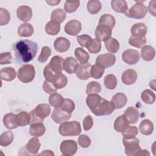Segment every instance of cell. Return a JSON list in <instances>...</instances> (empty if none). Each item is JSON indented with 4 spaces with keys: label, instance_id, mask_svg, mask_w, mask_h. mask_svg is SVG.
<instances>
[{
    "label": "cell",
    "instance_id": "cell-1",
    "mask_svg": "<svg viewBox=\"0 0 156 156\" xmlns=\"http://www.w3.org/2000/svg\"><path fill=\"white\" fill-rule=\"evenodd\" d=\"M38 45L36 42L22 40L13 45L16 61L19 63H27L30 62L36 55Z\"/></svg>",
    "mask_w": 156,
    "mask_h": 156
},
{
    "label": "cell",
    "instance_id": "cell-2",
    "mask_svg": "<svg viewBox=\"0 0 156 156\" xmlns=\"http://www.w3.org/2000/svg\"><path fill=\"white\" fill-rule=\"evenodd\" d=\"M86 104L90 110L96 116L109 115L115 109L114 105L98 94L88 95Z\"/></svg>",
    "mask_w": 156,
    "mask_h": 156
},
{
    "label": "cell",
    "instance_id": "cell-3",
    "mask_svg": "<svg viewBox=\"0 0 156 156\" xmlns=\"http://www.w3.org/2000/svg\"><path fill=\"white\" fill-rule=\"evenodd\" d=\"M58 132L64 136H77L82 132L80 123L77 121L63 122L59 126Z\"/></svg>",
    "mask_w": 156,
    "mask_h": 156
},
{
    "label": "cell",
    "instance_id": "cell-4",
    "mask_svg": "<svg viewBox=\"0 0 156 156\" xmlns=\"http://www.w3.org/2000/svg\"><path fill=\"white\" fill-rule=\"evenodd\" d=\"M122 143L125 147V154L128 156H137L141 149L139 145L140 140L135 136H123Z\"/></svg>",
    "mask_w": 156,
    "mask_h": 156
},
{
    "label": "cell",
    "instance_id": "cell-5",
    "mask_svg": "<svg viewBox=\"0 0 156 156\" xmlns=\"http://www.w3.org/2000/svg\"><path fill=\"white\" fill-rule=\"evenodd\" d=\"M18 79L23 83H27L32 82L35 76V69L33 65L26 64L23 65L18 71Z\"/></svg>",
    "mask_w": 156,
    "mask_h": 156
},
{
    "label": "cell",
    "instance_id": "cell-6",
    "mask_svg": "<svg viewBox=\"0 0 156 156\" xmlns=\"http://www.w3.org/2000/svg\"><path fill=\"white\" fill-rule=\"evenodd\" d=\"M147 13V8L141 1H136V3L127 10L125 15L129 18L134 19H141L144 18Z\"/></svg>",
    "mask_w": 156,
    "mask_h": 156
},
{
    "label": "cell",
    "instance_id": "cell-7",
    "mask_svg": "<svg viewBox=\"0 0 156 156\" xmlns=\"http://www.w3.org/2000/svg\"><path fill=\"white\" fill-rule=\"evenodd\" d=\"M115 62V55L110 53L100 54L96 58V64L104 69L112 66Z\"/></svg>",
    "mask_w": 156,
    "mask_h": 156
},
{
    "label": "cell",
    "instance_id": "cell-8",
    "mask_svg": "<svg viewBox=\"0 0 156 156\" xmlns=\"http://www.w3.org/2000/svg\"><path fill=\"white\" fill-rule=\"evenodd\" d=\"M60 150L63 155H73L77 152V143L75 141L71 140H64L60 144Z\"/></svg>",
    "mask_w": 156,
    "mask_h": 156
},
{
    "label": "cell",
    "instance_id": "cell-9",
    "mask_svg": "<svg viewBox=\"0 0 156 156\" xmlns=\"http://www.w3.org/2000/svg\"><path fill=\"white\" fill-rule=\"evenodd\" d=\"M140 55L138 51L132 49L125 50L122 54V60L129 65H135L140 60Z\"/></svg>",
    "mask_w": 156,
    "mask_h": 156
},
{
    "label": "cell",
    "instance_id": "cell-10",
    "mask_svg": "<svg viewBox=\"0 0 156 156\" xmlns=\"http://www.w3.org/2000/svg\"><path fill=\"white\" fill-rule=\"evenodd\" d=\"M112 29L107 26L98 25L95 30L96 38L100 41H105L111 38Z\"/></svg>",
    "mask_w": 156,
    "mask_h": 156
},
{
    "label": "cell",
    "instance_id": "cell-11",
    "mask_svg": "<svg viewBox=\"0 0 156 156\" xmlns=\"http://www.w3.org/2000/svg\"><path fill=\"white\" fill-rule=\"evenodd\" d=\"M71 116V113L64 111L60 107L55 108L51 115V118L57 124L62 123L63 122L69 119Z\"/></svg>",
    "mask_w": 156,
    "mask_h": 156
},
{
    "label": "cell",
    "instance_id": "cell-12",
    "mask_svg": "<svg viewBox=\"0 0 156 156\" xmlns=\"http://www.w3.org/2000/svg\"><path fill=\"white\" fill-rule=\"evenodd\" d=\"M82 25L80 21L76 20L69 21L65 26V32L71 36L77 35L81 30Z\"/></svg>",
    "mask_w": 156,
    "mask_h": 156
},
{
    "label": "cell",
    "instance_id": "cell-13",
    "mask_svg": "<svg viewBox=\"0 0 156 156\" xmlns=\"http://www.w3.org/2000/svg\"><path fill=\"white\" fill-rule=\"evenodd\" d=\"M91 65L89 63H80L76 71V76L81 80H87L91 76L90 70Z\"/></svg>",
    "mask_w": 156,
    "mask_h": 156
},
{
    "label": "cell",
    "instance_id": "cell-14",
    "mask_svg": "<svg viewBox=\"0 0 156 156\" xmlns=\"http://www.w3.org/2000/svg\"><path fill=\"white\" fill-rule=\"evenodd\" d=\"M16 15L21 21L27 22L32 16V10L27 5H21L17 9Z\"/></svg>",
    "mask_w": 156,
    "mask_h": 156
},
{
    "label": "cell",
    "instance_id": "cell-15",
    "mask_svg": "<svg viewBox=\"0 0 156 156\" xmlns=\"http://www.w3.org/2000/svg\"><path fill=\"white\" fill-rule=\"evenodd\" d=\"M54 47L56 51L58 52H64L69 49L70 47V41L65 37H58L54 42Z\"/></svg>",
    "mask_w": 156,
    "mask_h": 156
},
{
    "label": "cell",
    "instance_id": "cell-16",
    "mask_svg": "<svg viewBox=\"0 0 156 156\" xmlns=\"http://www.w3.org/2000/svg\"><path fill=\"white\" fill-rule=\"evenodd\" d=\"M77 60L73 57H66L63 63V69L68 74H73L76 73L78 67Z\"/></svg>",
    "mask_w": 156,
    "mask_h": 156
},
{
    "label": "cell",
    "instance_id": "cell-17",
    "mask_svg": "<svg viewBox=\"0 0 156 156\" xmlns=\"http://www.w3.org/2000/svg\"><path fill=\"white\" fill-rule=\"evenodd\" d=\"M124 115L128 121L129 124H133L136 123L140 116L139 111L133 107H129L124 112Z\"/></svg>",
    "mask_w": 156,
    "mask_h": 156
},
{
    "label": "cell",
    "instance_id": "cell-18",
    "mask_svg": "<svg viewBox=\"0 0 156 156\" xmlns=\"http://www.w3.org/2000/svg\"><path fill=\"white\" fill-rule=\"evenodd\" d=\"M137 73L132 69H128L126 70L122 74L121 80L125 85H132L137 80Z\"/></svg>",
    "mask_w": 156,
    "mask_h": 156
},
{
    "label": "cell",
    "instance_id": "cell-19",
    "mask_svg": "<svg viewBox=\"0 0 156 156\" xmlns=\"http://www.w3.org/2000/svg\"><path fill=\"white\" fill-rule=\"evenodd\" d=\"M147 28L143 23H138L133 24L130 29L132 36L135 37H145Z\"/></svg>",
    "mask_w": 156,
    "mask_h": 156
},
{
    "label": "cell",
    "instance_id": "cell-20",
    "mask_svg": "<svg viewBox=\"0 0 156 156\" xmlns=\"http://www.w3.org/2000/svg\"><path fill=\"white\" fill-rule=\"evenodd\" d=\"M63 58L59 55H55L50 60L49 65L51 69L56 73H62L63 71Z\"/></svg>",
    "mask_w": 156,
    "mask_h": 156
},
{
    "label": "cell",
    "instance_id": "cell-21",
    "mask_svg": "<svg viewBox=\"0 0 156 156\" xmlns=\"http://www.w3.org/2000/svg\"><path fill=\"white\" fill-rule=\"evenodd\" d=\"M127 96L122 93H117L113 96L111 100V102L114 105L115 109H119L124 107L127 104Z\"/></svg>",
    "mask_w": 156,
    "mask_h": 156
},
{
    "label": "cell",
    "instance_id": "cell-22",
    "mask_svg": "<svg viewBox=\"0 0 156 156\" xmlns=\"http://www.w3.org/2000/svg\"><path fill=\"white\" fill-rule=\"evenodd\" d=\"M41 146V143L37 137L34 136L29 140L26 145V150L31 154L35 155L38 153Z\"/></svg>",
    "mask_w": 156,
    "mask_h": 156
},
{
    "label": "cell",
    "instance_id": "cell-23",
    "mask_svg": "<svg viewBox=\"0 0 156 156\" xmlns=\"http://www.w3.org/2000/svg\"><path fill=\"white\" fill-rule=\"evenodd\" d=\"M36 115L41 119L44 120L51 113V107L48 104H38L34 109Z\"/></svg>",
    "mask_w": 156,
    "mask_h": 156
},
{
    "label": "cell",
    "instance_id": "cell-24",
    "mask_svg": "<svg viewBox=\"0 0 156 156\" xmlns=\"http://www.w3.org/2000/svg\"><path fill=\"white\" fill-rule=\"evenodd\" d=\"M1 78L5 81H12L16 77V71L12 67L2 68L0 71Z\"/></svg>",
    "mask_w": 156,
    "mask_h": 156
},
{
    "label": "cell",
    "instance_id": "cell-25",
    "mask_svg": "<svg viewBox=\"0 0 156 156\" xmlns=\"http://www.w3.org/2000/svg\"><path fill=\"white\" fill-rule=\"evenodd\" d=\"M3 124L5 127L9 129H14L18 127L16 120V115L10 113L4 116Z\"/></svg>",
    "mask_w": 156,
    "mask_h": 156
},
{
    "label": "cell",
    "instance_id": "cell-26",
    "mask_svg": "<svg viewBox=\"0 0 156 156\" xmlns=\"http://www.w3.org/2000/svg\"><path fill=\"white\" fill-rule=\"evenodd\" d=\"M129 122L125 118L124 115H120L117 117L114 121V129L118 132L122 133L129 126Z\"/></svg>",
    "mask_w": 156,
    "mask_h": 156
},
{
    "label": "cell",
    "instance_id": "cell-27",
    "mask_svg": "<svg viewBox=\"0 0 156 156\" xmlns=\"http://www.w3.org/2000/svg\"><path fill=\"white\" fill-rule=\"evenodd\" d=\"M139 130L143 135H149L153 132L154 124L149 119H144L139 125Z\"/></svg>",
    "mask_w": 156,
    "mask_h": 156
},
{
    "label": "cell",
    "instance_id": "cell-28",
    "mask_svg": "<svg viewBox=\"0 0 156 156\" xmlns=\"http://www.w3.org/2000/svg\"><path fill=\"white\" fill-rule=\"evenodd\" d=\"M141 55L144 60L147 62L151 61L154 58L155 55V49L151 46H144L141 49Z\"/></svg>",
    "mask_w": 156,
    "mask_h": 156
},
{
    "label": "cell",
    "instance_id": "cell-29",
    "mask_svg": "<svg viewBox=\"0 0 156 156\" xmlns=\"http://www.w3.org/2000/svg\"><path fill=\"white\" fill-rule=\"evenodd\" d=\"M34 27L29 23L21 24L18 29V34L22 37H29L34 34Z\"/></svg>",
    "mask_w": 156,
    "mask_h": 156
},
{
    "label": "cell",
    "instance_id": "cell-30",
    "mask_svg": "<svg viewBox=\"0 0 156 156\" xmlns=\"http://www.w3.org/2000/svg\"><path fill=\"white\" fill-rule=\"evenodd\" d=\"M46 128L43 122H37L30 125L29 132L32 136L38 137L45 133Z\"/></svg>",
    "mask_w": 156,
    "mask_h": 156
},
{
    "label": "cell",
    "instance_id": "cell-31",
    "mask_svg": "<svg viewBox=\"0 0 156 156\" xmlns=\"http://www.w3.org/2000/svg\"><path fill=\"white\" fill-rule=\"evenodd\" d=\"M111 7L117 13H125L128 10L127 2L124 0H113L111 1Z\"/></svg>",
    "mask_w": 156,
    "mask_h": 156
},
{
    "label": "cell",
    "instance_id": "cell-32",
    "mask_svg": "<svg viewBox=\"0 0 156 156\" xmlns=\"http://www.w3.org/2000/svg\"><path fill=\"white\" fill-rule=\"evenodd\" d=\"M60 30V24L53 21H49L45 26L46 32L50 35H56Z\"/></svg>",
    "mask_w": 156,
    "mask_h": 156
},
{
    "label": "cell",
    "instance_id": "cell-33",
    "mask_svg": "<svg viewBox=\"0 0 156 156\" xmlns=\"http://www.w3.org/2000/svg\"><path fill=\"white\" fill-rule=\"evenodd\" d=\"M115 23L116 21L114 16L110 14H104L100 17L98 24L107 26L112 29L114 27Z\"/></svg>",
    "mask_w": 156,
    "mask_h": 156
},
{
    "label": "cell",
    "instance_id": "cell-34",
    "mask_svg": "<svg viewBox=\"0 0 156 156\" xmlns=\"http://www.w3.org/2000/svg\"><path fill=\"white\" fill-rule=\"evenodd\" d=\"M48 101L49 104L56 108L61 107L64 101V99L61 94L55 93L50 95Z\"/></svg>",
    "mask_w": 156,
    "mask_h": 156
},
{
    "label": "cell",
    "instance_id": "cell-35",
    "mask_svg": "<svg viewBox=\"0 0 156 156\" xmlns=\"http://www.w3.org/2000/svg\"><path fill=\"white\" fill-rule=\"evenodd\" d=\"M66 18V13L62 9H56L54 10L51 15V21L59 24L63 23Z\"/></svg>",
    "mask_w": 156,
    "mask_h": 156
},
{
    "label": "cell",
    "instance_id": "cell-36",
    "mask_svg": "<svg viewBox=\"0 0 156 156\" xmlns=\"http://www.w3.org/2000/svg\"><path fill=\"white\" fill-rule=\"evenodd\" d=\"M101 2L98 0H90L88 1L87 9L90 14L94 15L98 13L101 9Z\"/></svg>",
    "mask_w": 156,
    "mask_h": 156
},
{
    "label": "cell",
    "instance_id": "cell-37",
    "mask_svg": "<svg viewBox=\"0 0 156 156\" xmlns=\"http://www.w3.org/2000/svg\"><path fill=\"white\" fill-rule=\"evenodd\" d=\"M105 46L108 51L112 53H116L119 49V43L115 38L111 37L105 41Z\"/></svg>",
    "mask_w": 156,
    "mask_h": 156
},
{
    "label": "cell",
    "instance_id": "cell-38",
    "mask_svg": "<svg viewBox=\"0 0 156 156\" xmlns=\"http://www.w3.org/2000/svg\"><path fill=\"white\" fill-rule=\"evenodd\" d=\"M14 136L11 131H5L0 136V145L2 147L9 146L13 141Z\"/></svg>",
    "mask_w": 156,
    "mask_h": 156
},
{
    "label": "cell",
    "instance_id": "cell-39",
    "mask_svg": "<svg viewBox=\"0 0 156 156\" xmlns=\"http://www.w3.org/2000/svg\"><path fill=\"white\" fill-rule=\"evenodd\" d=\"M74 55L76 59L80 63H87L89 60V54L82 48H77L74 51Z\"/></svg>",
    "mask_w": 156,
    "mask_h": 156
},
{
    "label": "cell",
    "instance_id": "cell-40",
    "mask_svg": "<svg viewBox=\"0 0 156 156\" xmlns=\"http://www.w3.org/2000/svg\"><path fill=\"white\" fill-rule=\"evenodd\" d=\"M52 83L55 87V88L62 89L66 87L68 83L67 77L65 74L60 73L56 76Z\"/></svg>",
    "mask_w": 156,
    "mask_h": 156
},
{
    "label": "cell",
    "instance_id": "cell-41",
    "mask_svg": "<svg viewBox=\"0 0 156 156\" xmlns=\"http://www.w3.org/2000/svg\"><path fill=\"white\" fill-rule=\"evenodd\" d=\"M16 120L18 126H25L29 124V113L22 111L16 115Z\"/></svg>",
    "mask_w": 156,
    "mask_h": 156
},
{
    "label": "cell",
    "instance_id": "cell-42",
    "mask_svg": "<svg viewBox=\"0 0 156 156\" xmlns=\"http://www.w3.org/2000/svg\"><path fill=\"white\" fill-rule=\"evenodd\" d=\"M141 98L142 101L147 104H152L155 101V93L149 89H146L141 93Z\"/></svg>",
    "mask_w": 156,
    "mask_h": 156
},
{
    "label": "cell",
    "instance_id": "cell-43",
    "mask_svg": "<svg viewBox=\"0 0 156 156\" xmlns=\"http://www.w3.org/2000/svg\"><path fill=\"white\" fill-rule=\"evenodd\" d=\"M101 91V86L100 83L96 81H91L87 85L86 94L87 95L93 94H98Z\"/></svg>",
    "mask_w": 156,
    "mask_h": 156
},
{
    "label": "cell",
    "instance_id": "cell-44",
    "mask_svg": "<svg viewBox=\"0 0 156 156\" xmlns=\"http://www.w3.org/2000/svg\"><path fill=\"white\" fill-rule=\"evenodd\" d=\"M86 48L90 53H98L101 49V43L96 38H92L87 46Z\"/></svg>",
    "mask_w": 156,
    "mask_h": 156
},
{
    "label": "cell",
    "instance_id": "cell-45",
    "mask_svg": "<svg viewBox=\"0 0 156 156\" xmlns=\"http://www.w3.org/2000/svg\"><path fill=\"white\" fill-rule=\"evenodd\" d=\"M105 87L108 90H114L117 85V79L114 74H110L105 76L104 80Z\"/></svg>",
    "mask_w": 156,
    "mask_h": 156
},
{
    "label": "cell",
    "instance_id": "cell-46",
    "mask_svg": "<svg viewBox=\"0 0 156 156\" xmlns=\"http://www.w3.org/2000/svg\"><path fill=\"white\" fill-rule=\"evenodd\" d=\"M128 43L132 46L141 48L146 43V37H135L131 36L129 39Z\"/></svg>",
    "mask_w": 156,
    "mask_h": 156
},
{
    "label": "cell",
    "instance_id": "cell-47",
    "mask_svg": "<svg viewBox=\"0 0 156 156\" xmlns=\"http://www.w3.org/2000/svg\"><path fill=\"white\" fill-rule=\"evenodd\" d=\"M80 1H66L64 5V10L66 13H73L76 12L77 8L79 7Z\"/></svg>",
    "mask_w": 156,
    "mask_h": 156
},
{
    "label": "cell",
    "instance_id": "cell-48",
    "mask_svg": "<svg viewBox=\"0 0 156 156\" xmlns=\"http://www.w3.org/2000/svg\"><path fill=\"white\" fill-rule=\"evenodd\" d=\"M60 74V73H58ZM58 73H56L55 72H54L50 68L49 64H48L44 68L43 70V76L45 78V79L50 82H52L54 81V80L55 79V78L56 77V76L58 74Z\"/></svg>",
    "mask_w": 156,
    "mask_h": 156
},
{
    "label": "cell",
    "instance_id": "cell-49",
    "mask_svg": "<svg viewBox=\"0 0 156 156\" xmlns=\"http://www.w3.org/2000/svg\"><path fill=\"white\" fill-rule=\"evenodd\" d=\"M104 73V68H102L96 64L93 65L91 67L90 74L91 76L96 79H100Z\"/></svg>",
    "mask_w": 156,
    "mask_h": 156
},
{
    "label": "cell",
    "instance_id": "cell-50",
    "mask_svg": "<svg viewBox=\"0 0 156 156\" xmlns=\"http://www.w3.org/2000/svg\"><path fill=\"white\" fill-rule=\"evenodd\" d=\"M10 20V15L9 11L2 7L0 8V25L4 26L9 23Z\"/></svg>",
    "mask_w": 156,
    "mask_h": 156
},
{
    "label": "cell",
    "instance_id": "cell-51",
    "mask_svg": "<svg viewBox=\"0 0 156 156\" xmlns=\"http://www.w3.org/2000/svg\"><path fill=\"white\" fill-rule=\"evenodd\" d=\"M51 54V48L48 46H43L41 48V53L38 57V61L41 63H44L47 61L48 57Z\"/></svg>",
    "mask_w": 156,
    "mask_h": 156
},
{
    "label": "cell",
    "instance_id": "cell-52",
    "mask_svg": "<svg viewBox=\"0 0 156 156\" xmlns=\"http://www.w3.org/2000/svg\"><path fill=\"white\" fill-rule=\"evenodd\" d=\"M60 108L64 111L71 113L75 108V104L71 99L66 98L64 99V101Z\"/></svg>",
    "mask_w": 156,
    "mask_h": 156
},
{
    "label": "cell",
    "instance_id": "cell-53",
    "mask_svg": "<svg viewBox=\"0 0 156 156\" xmlns=\"http://www.w3.org/2000/svg\"><path fill=\"white\" fill-rule=\"evenodd\" d=\"M78 143L83 148L88 147L91 144V140L87 135H80L78 138Z\"/></svg>",
    "mask_w": 156,
    "mask_h": 156
},
{
    "label": "cell",
    "instance_id": "cell-54",
    "mask_svg": "<svg viewBox=\"0 0 156 156\" xmlns=\"http://www.w3.org/2000/svg\"><path fill=\"white\" fill-rule=\"evenodd\" d=\"M92 38L87 34H83L77 37V41L82 46L86 48L89 42L91 40Z\"/></svg>",
    "mask_w": 156,
    "mask_h": 156
},
{
    "label": "cell",
    "instance_id": "cell-55",
    "mask_svg": "<svg viewBox=\"0 0 156 156\" xmlns=\"http://www.w3.org/2000/svg\"><path fill=\"white\" fill-rule=\"evenodd\" d=\"M43 90L45 93L50 94L57 93V90L51 82H48L46 80H45L43 83Z\"/></svg>",
    "mask_w": 156,
    "mask_h": 156
},
{
    "label": "cell",
    "instance_id": "cell-56",
    "mask_svg": "<svg viewBox=\"0 0 156 156\" xmlns=\"http://www.w3.org/2000/svg\"><path fill=\"white\" fill-rule=\"evenodd\" d=\"M138 130L136 126H128V127L121 133L122 136H134L138 135Z\"/></svg>",
    "mask_w": 156,
    "mask_h": 156
},
{
    "label": "cell",
    "instance_id": "cell-57",
    "mask_svg": "<svg viewBox=\"0 0 156 156\" xmlns=\"http://www.w3.org/2000/svg\"><path fill=\"white\" fill-rule=\"evenodd\" d=\"M12 62V56L10 52H5L1 54L0 55V64H10Z\"/></svg>",
    "mask_w": 156,
    "mask_h": 156
},
{
    "label": "cell",
    "instance_id": "cell-58",
    "mask_svg": "<svg viewBox=\"0 0 156 156\" xmlns=\"http://www.w3.org/2000/svg\"><path fill=\"white\" fill-rule=\"evenodd\" d=\"M93 125V120L90 115H88L83 119V128L85 130L88 131L90 130Z\"/></svg>",
    "mask_w": 156,
    "mask_h": 156
},
{
    "label": "cell",
    "instance_id": "cell-59",
    "mask_svg": "<svg viewBox=\"0 0 156 156\" xmlns=\"http://www.w3.org/2000/svg\"><path fill=\"white\" fill-rule=\"evenodd\" d=\"M44 120L40 119L35 113L34 109L29 113V124L32 125L37 122H43Z\"/></svg>",
    "mask_w": 156,
    "mask_h": 156
},
{
    "label": "cell",
    "instance_id": "cell-60",
    "mask_svg": "<svg viewBox=\"0 0 156 156\" xmlns=\"http://www.w3.org/2000/svg\"><path fill=\"white\" fill-rule=\"evenodd\" d=\"M155 4H156V1L155 0H152L149 2V6H148V9L149 13L153 15L154 16H156V9H155Z\"/></svg>",
    "mask_w": 156,
    "mask_h": 156
},
{
    "label": "cell",
    "instance_id": "cell-61",
    "mask_svg": "<svg viewBox=\"0 0 156 156\" xmlns=\"http://www.w3.org/2000/svg\"><path fill=\"white\" fill-rule=\"evenodd\" d=\"M150 153L147 150L141 149V151L138 153L137 156H149Z\"/></svg>",
    "mask_w": 156,
    "mask_h": 156
},
{
    "label": "cell",
    "instance_id": "cell-62",
    "mask_svg": "<svg viewBox=\"0 0 156 156\" xmlns=\"http://www.w3.org/2000/svg\"><path fill=\"white\" fill-rule=\"evenodd\" d=\"M40 155H54V153L51 151V150H45V151H43L41 153L39 154Z\"/></svg>",
    "mask_w": 156,
    "mask_h": 156
},
{
    "label": "cell",
    "instance_id": "cell-63",
    "mask_svg": "<svg viewBox=\"0 0 156 156\" xmlns=\"http://www.w3.org/2000/svg\"><path fill=\"white\" fill-rule=\"evenodd\" d=\"M46 2L50 5H56L60 2V1H46Z\"/></svg>",
    "mask_w": 156,
    "mask_h": 156
}]
</instances>
